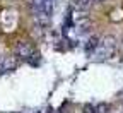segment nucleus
Listing matches in <instances>:
<instances>
[{
    "instance_id": "nucleus-1",
    "label": "nucleus",
    "mask_w": 123,
    "mask_h": 113,
    "mask_svg": "<svg viewBox=\"0 0 123 113\" xmlns=\"http://www.w3.org/2000/svg\"><path fill=\"white\" fill-rule=\"evenodd\" d=\"M113 48H115V40H113V38H106L103 43L98 45V48L94 50V55H96V58H99V60L108 58V57L113 53Z\"/></svg>"
},
{
    "instance_id": "nucleus-2",
    "label": "nucleus",
    "mask_w": 123,
    "mask_h": 113,
    "mask_svg": "<svg viewBox=\"0 0 123 113\" xmlns=\"http://www.w3.org/2000/svg\"><path fill=\"white\" fill-rule=\"evenodd\" d=\"M34 53H36L34 46L29 41H19L17 45H15V55H17L19 58H22V60H26V62H29V58Z\"/></svg>"
},
{
    "instance_id": "nucleus-3",
    "label": "nucleus",
    "mask_w": 123,
    "mask_h": 113,
    "mask_svg": "<svg viewBox=\"0 0 123 113\" xmlns=\"http://www.w3.org/2000/svg\"><path fill=\"white\" fill-rule=\"evenodd\" d=\"M34 14H51L53 12V0H33L31 2Z\"/></svg>"
},
{
    "instance_id": "nucleus-4",
    "label": "nucleus",
    "mask_w": 123,
    "mask_h": 113,
    "mask_svg": "<svg viewBox=\"0 0 123 113\" xmlns=\"http://www.w3.org/2000/svg\"><path fill=\"white\" fill-rule=\"evenodd\" d=\"M98 45H99V38H96V36H92L89 41H87V45H86V52H94L96 48H98Z\"/></svg>"
}]
</instances>
